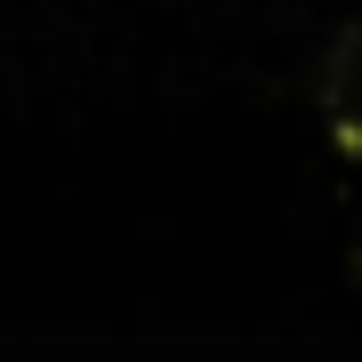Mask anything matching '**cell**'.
Instances as JSON below:
<instances>
[{
  "instance_id": "1",
  "label": "cell",
  "mask_w": 362,
  "mask_h": 362,
  "mask_svg": "<svg viewBox=\"0 0 362 362\" xmlns=\"http://www.w3.org/2000/svg\"><path fill=\"white\" fill-rule=\"evenodd\" d=\"M314 97H322V121H330L338 153H362V16H354V25L330 40V57H322V81H314Z\"/></svg>"
}]
</instances>
